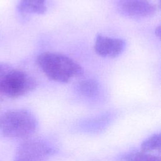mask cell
Wrapping results in <instances>:
<instances>
[{"instance_id":"1","label":"cell","mask_w":161,"mask_h":161,"mask_svg":"<svg viewBox=\"0 0 161 161\" xmlns=\"http://www.w3.org/2000/svg\"><path fill=\"white\" fill-rule=\"evenodd\" d=\"M36 62L44 74L55 82L67 83L83 74L82 67L76 61L62 53L43 52L38 55Z\"/></svg>"},{"instance_id":"2","label":"cell","mask_w":161,"mask_h":161,"mask_svg":"<svg viewBox=\"0 0 161 161\" xmlns=\"http://www.w3.org/2000/svg\"><path fill=\"white\" fill-rule=\"evenodd\" d=\"M37 127L36 117L26 109L9 110L0 116V131L9 138H27L35 132Z\"/></svg>"},{"instance_id":"3","label":"cell","mask_w":161,"mask_h":161,"mask_svg":"<svg viewBox=\"0 0 161 161\" xmlns=\"http://www.w3.org/2000/svg\"><path fill=\"white\" fill-rule=\"evenodd\" d=\"M36 80L26 72L0 63V94L9 97H18L33 91Z\"/></svg>"},{"instance_id":"4","label":"cell","mask_w":161,"mask_h":161,"mask_svg":"<svg viewBox=\"0 0 161 161\" xmlns=\"http://www.w3.org/2000/svg\"><path fill=\"white\" fill-rule=\"evenodd\" d=\"M53 149L40 138H30L18 148L14 161H47Z\"/></svg>"},{"instance_id":"5","label":"cell","mask_w":161,"mask_h":161,"mask_svg":"<svg viewBox=\"0 0 161 161\" xmlns=\"http://www.w3.org/2000/svg\"><path fill=\"white\" fill-rule=\"evenodd\" d=\"M116 7L121 14L132 18L151 17L156 11L150 0H117Z\"/></svg>"},{"instance_id":"6","label":"cell","mask_w":161,"mask_h":161,"mask_svg":"<svg viewBox=\"0 0 161 161\" xmlns=\"http://www.w3.org/2000/svg\"><path fill=\"white\" fill-rule=\"evenodd\" d=\"M125 42L121 38L98 35L95 40L94 48L97 54L106 58H114L124 51Z\"/></svg>"},{"instance_id":"7","label":"cell","mask_w":161,"mask_h":161,"mask_svg":"<svg viewBox=\"0 0 161 161\" xmlns=\"http://www.w3.org/2000/svg\"><path fill=\"white\" fill-rule=\"evenodd\" d=\"M46 0H20L17 8L23 14H42L47 11Z\"/></svg>"},{"instance_id":"8","label":"cell","mask_w":161,"mask_h":161,"mask_svg":"<svg viewBox=\"0 0 161 161\" xmlns=\"http://www.w3.org/2000/svg\"><path fill=\"white\" fill-rule=\"evenodd\" d=\"M78 92L87 97H94L96 96L99 91L97 82L92 79H86L80 80L77 86Z\"/></svg>"},{"instance_id":"9","label":"cell","mask_w":161,"mask_h":161,"mask_svg":"<svg viewBox=\"0 0 161 161\" xmlns=\"http://www.w3.org/2000/svg\"><path fill=\"white\" fill-rule=\"evenodd\" d=\"M121 161H160V160L158 157L147 152H134L124 155Z\"/></svg>"},{"instance_id":"10","label":"cell","mask_w":161,"mask_h":161,"mask_svg":"<svg viewBox=\"0 0 161 161\" xmlns=\"http://www.w3.org/2000/svg\"><path fill=\"white\" fill-rule=\"evenodd\" d=\"M160 134L155 133L142 142L141 144V150L144 152L160 150Z\"/></svg>"},{"instance_id":"11","label":"cell","mask_w":161,"mask_h":161,"mask_svg":"<svg viewBox=\"0 0 161 161\" xmlns=\"http://www.w3.org/2000/svg\"><path fill=\"white\" fill-rule=\"evenodd\" d=\"M155 33L158 36H160V27H158L156 30H155Z\"/></svg>"}]
</instances>
